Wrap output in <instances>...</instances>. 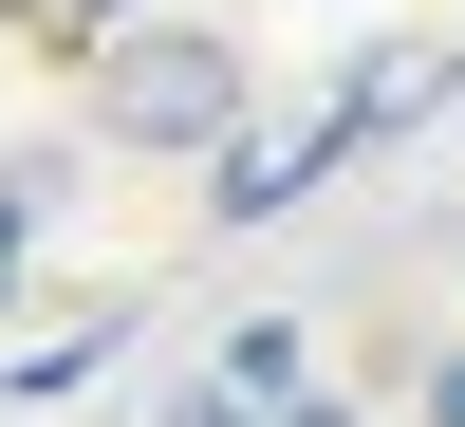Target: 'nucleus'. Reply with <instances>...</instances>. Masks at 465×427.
<instances>
[{"label":"nucleus","instance_id":"nucleus-3","mask_svg":"<svg viewBox=\"0 0 465 427\" xmlns=\"http://www.w3.org/2000/svg\"><path fill=\"white\" fill-rule=\"evenodd\" d=\"M149 427H280V409H242V391H223V372H186V391L149 409Z\"/></svg>","mask_w":465,"mask_h":427},{"label":"nucleus","instance_id":"nucleus-4","mask_svg":"<svg viewBox=\"0 0 465 427\" xmlns=\"http://www.w3.org/2000/svg\"><path fill=\"white\" fill-rule=\"evenodd\" d=\"M410 427H465V335H447L429 372H410Z\"/></svg>","mask_w":465,"mask_h":427},{"label":"nucleus","instance_id":"nucleus-2","mask_svg":"<svg viewBox=\"0 0 465 427\" xmlns=\"http://www.w3.org/2000/svg\"><path fill=\"white\" fill-rule=\"evenodd\" d=\"M223 391H242V409H280V391H317V316H223Z\"/></svg>","mask_w":465,"mask_h":427},{"label":"nucleus","instance_id":"nucleus-6","mask_svg":"<svg viewBox=\"0 0 465 427\" xmlns=\"http://www.w3.org/2000/svg\"><path fill=\"white\" fill-rule=\"evenodd\" d=\"M19 242H37V168H0V297H19Z\"/></svg>","mask_w":465,"mask_h":427},{"label":"nucleus","instance_id":"nucleus-1","mask_svg":"<svg viewBox=\"0 0 465 427\" xmlns=\"http://www.w3.org/2000/svg\"><path fill=\"white\" fill-rule=\"evenodd\" d=\"M94 131L149 149V168H205L242 131V37L223 19H112L94 37Z\"/></svg>","mask_w":465,"mask_h":427},{"label":"nucleus","instance_id":"nucleus-5","mask_svg":"<svg viewBox=\"0 0 465 427\" xmlns=\"http://www.w3.org/2000/svg\"><path fill=\"white\" fill-rule=\"evenodd\" d=\"M37 37H112V19H149V0H19Z\"/></svg>","mask_w":465,"mask_h":427}]
</instances>
